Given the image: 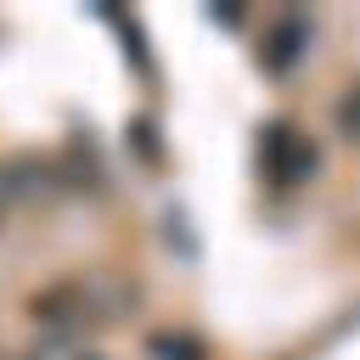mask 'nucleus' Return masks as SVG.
Wrapping results in <instances>:
<instances>
[{"label": "nucleus", "instance_id": "obj_1", "mask_svg": "<svg viewBox=\"0 0 360 360\" xmlns=\"http://www.w3.org/2000/svg\"><path fill=\"white\" fill-rule=\"evenodd\" d=\"M309 169H315V146L304 141V129H292V124H270V129H264V174H270L276 186L292 191Z\"/></svg>", "mask_w": 360, "mask_h": 360}, {"label": "nucleus", "instance_id": "obj_2", "mask_svg": "<svg viewBox=\"0 0 360 360\" xmlns=\"http://www.w3.org/2000/svg\"><path fill=\"white\" fill-rule=\"evenodd\" d=\"M338 129H343V135L360 146V84H354V90L338 101Z\"/></svg>", "mask_w": 360, "mask_h": 360}]
</instances>
